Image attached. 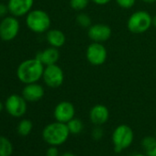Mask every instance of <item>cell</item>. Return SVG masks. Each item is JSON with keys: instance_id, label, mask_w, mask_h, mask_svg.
Returning <instances> with one entry per match:
<instances>
[{"instance_id": "obj_1", "label": "cell", "mask_w": 156, "mask_h": 156, "mask_svg": "<svg viewBox=\"0 0 156 156\" xmlns=\"http://www.w3.org/2000/svg\"><path fill=\"white\" fill-rule=\"evenodd\" d=\"M44 67L43 63L36 58L25 60L17 68V77L25 85L37 83L42 78Z\"/></svg>"}, {"instance_id": "obj_2", "label": "cell", "mask_w": 156, "mask_h": 156, "mask_svg": "<svg viewBox=\"0 0 156 156\" xmlns=\"http://www.w3.org/2000/svg\"><path fill=\"white\" fill-rule=\"evenodd\" d=\"M41 134L44 141L50 146H60L68 140L70 131L66 123L55 121L45 126Z\"/></svg>"}, {"instance_id": "obj_3", "label": "cell", "mask_w": 156, "mask_h": 156, "mask_svg": "<svg viewBox=\"0 0 156 156\" xmlns=\"http://www.w3.org/2000/svg\"><path fill=\"white\" fill-rule=\"evenodd\" d=\"M51 20L47 12L41 9H32L26 16V25L34 33L47 32L51 28Z\"/></svg>"}, {"instance_id": "obj_4", "label": "cell", "mask_w": 156, "mask_h": 156, "mask_svg": "<svg viewBox=\"0 0 156 156\" xmlns=\"http://www.w3.org/2000/svg\"><path fill=\"white\" fill-rule=\"evenodd\" d=\"M152 26V17L144 10H138L133 12L127 21L128 30L134 34L145 33Z\"/></svg>"}, {"instance_id": "obj_5", "label": "cell", "mask_w": 156, "mask_h": 156, "mask_svg": "<svg viewBox=\"0 0 156 156\" xmlns=\"http://www.w3.org/2000/svg\"><path fill=\"white\" fill-rule=\"evenodd\" d=\"M111 138L115 151L121 152L132 144L134 140V132L129 125L121 124L115 128Z\"/></svg>"}, {"instance_id": "obj_6", "label": "cell", "mask_w": 156, "mask_h": 156, "mask_svg": "<svg viewBox=\"0 0 156 156\" xmlns=\"http://www.w3.org/2000/svg\"><path fill=\"white\" fill-rule=\"evenodd\" d=\"M42 79L48 87L58 88L63 84L64 73L57 63L47 65L44 67Z\"/></svg>"}, {"instance_id": "obj_7", "label": "cell", "mask_w": 156, "mask_h": 156, "mask_svg": "<svg viewBox=\"0 0 156 156\" xmlns=\"http://www.w3.org/2000/svg\"><path fill=\"white\" fill-rule=\"evenodd\" d=\"M20 29L18 19L14 16H7L0 22V39L3 41H11L19 34Z\"/></svg>"}, {"instance_id": "obj_8", "label": "cell", "mask_w": 156, "mask_h": 156, "mask_svg": "<svg viewBox=\"0 0 156 156\" xmlns=\"http://www.w3.org/2000/svg\"><path fill=\"white\" fill-rule=\"evenodd\" d=\"M86 58L87 62L94 66L102 65L106 62L108 58L107 48L103 43L92 41L87 48Z\"/></svg>"}, {"instance_id": "obj_9", "label": "cell", "mask_w": 156, "mask_h": 156, "mask_svg": "<svg viewBox=\"0 0 156 156\" xmlns=\"http://www.w3.org/2000/svg\"><path fill=\"white\" fill-rule=\"evenodd\" d=\"M27 102L28 101L22 96L12 94L7 98L5 108L10 116L14 118H20L27 112Z\"/></svg>"}, {"instance_id": "obj_10", "label": "cell", "mask_w": 156, "mask_h": 156, "mask_svg": "<svg viewBox=\"0 0 156 156\" xmlns=\"http://www.w3.org/2000/svg\"><path fill=\"white\" fill-rule=\"evenodd\" d=\"M112 30L111 28L104 23L92 24L87 29V36L94 42L104 43L111 38Z\"/></svg>"}, {"instance_id": "obj_11", "label": "cell", "mask_w": 156, "mask_h": 156, "mask_svg": "<svg viewBox=\"0 0 156 156\" xmlns=\"http://www.w3.org/2000/svg\"><path fill=\"white\" fill-rule=\"evenodd\" d=\"M75 108L73 103L69 101H61L59 102L53 110V116L56 121L67 123L72 119L74 118Z\"/></svg>"}, {"instance_id": "obj_12", "label": "cell", "mask_w": 156, "mask_h": 156, "mask_svg": "<svg viewBox=\"0 0 156 156\" xmlns=\"http://www.w3.org/2000/svg\"><path fill=\"white\" fill-rule=\"evenodd\" d=\"M34 0H9L8 8L10 15L19 18L27 16L32 10Z\"/></svg>"}, {"instance_id": "obj_13", "label": "cell", "mask_w": 156, "mask_h": 156, "mask_svg": "<svg viewBox=\"0 0 156 156\" xmlns=\"http://www.w3.org/2000/svg\"><path fill=\"white\" fill-rule=\"evenodd\" d=\"M89 119L95 126H102L109 119V110L105 105L97 104L90 109Z\"/></svg>"}, {"instance_id": "obj_14", "label": "cell", "mask_w": 156, "mask_h": 156, "mask_svg": "<svg viewBox=\"0 0 156 156\" xmlns=\"http://www.w3.org/2000/svg\"><path fill=\"white\" fill-rule=\"evenodd\" d=\"M45 95L43 87L37 83H31L25 85L22 90V97L28 102H37L41 100Z\"/></svg>"}, {"instance_id": "obj_15", "label": "cell", "mask_w": 156, "mask_h": 156, "mask_svg": "<svg viewBox=\"0 0 156 156\" xmlns=\"http://www.w3.org/2000/svg\"><path fill=\"white\" fill-rule=\"evenodd\" d=\"M35 58L38 59L41 62H42L44 66L51 65L57 63V62L59 61L60 52L57 48L50 46L42 51H38Z\"/></svg>"}, {"instance_id": "obj_16", "label": "cell", "mask_w": 156, "mask_h": 156, "mask_svg": "<svg viewBox=\"0 0 156 156\" xmlns=\"http://www.w3.org/2000/svg\"><path fill=\"white\" fill-rule=\"evenodd\" d=\"M46 41L50 46L54 48H62L66 42L64 33L58 29H50L46 32Z\"/></svg>"}, {"instance_id": "obj_17", "label": "cell", "mask_w": 156, "mask_h": 156, "mask_svg": "<svg viewBox=\"0 0 156 156\" xmlns=\"http://www.w3.org/2000/svg\"><path fill=\"white\" fill-rule=\"evenodd\" d=\"M141 146L147 156H156V137H144L141 141Z\"/></svg>"}, {"instance_id": "obj_18", "label": "cell", "mask_w": 156, "mask_h": 156, "mask_svg": "<svg viewBox=\"0 0 156 156\" xmlns=\"http://www.w3.org/2000/svg\"><path fill=\"white\" fill-rule=\"evenodd\" d=\"M13 153V145L5 136H0V156H10Z\"/></svg>"}, {"instance_id": "obj_19", "label": "cell", "mask_w": 156, "mask_h": 156, "mask_svg": "<svg viewBox=\"0 0 156 156\" xmlns=\"http://www.w3.org/2000/svg\"><path fill=\"white\" fill-rule=\"evenodd\" d=\"M67 127L68 129L70 131V134H79L82 132L83 129H84V123L80 119L77 118H73L70 121H68L67 123Z\"/></svg>"}, {"instance_id": "obj_20", "label": "cell", "mask_w": 156, "mask_h": 156, "mask_svg": "<svg viewBox=\"0 0 156 156\" xmlns=\"http://www.w3.org/2000/svg\"><path fill=\"white\" fill-rule=\"evenodd\" d=\"M33 129V123L30 119H24L18 124V133L21 136H28Z\"/></svg>"}, {"instance_id": "obj_21", "label": "cell", "mask_w": 156, "mask_h": 156, "mask_svg": "<svg viewBox=\"0 0 156 156\" xmlns=\"http://www.w3.org/2000/svg\"><path fill=\"white\" fill-rule=\"evenodd\" d=\"M75 21H76V24L78 26L83 28V29H88L92 25L91 18L89 17L88 14H87L83 11L78 13V15L75 18Z\"/></svg>"}, {"instance_id": "obj_22", "label": "cell", "mask_w": 156, "mask_h": 156, "mask_svg": "<svg viewBox=\"0 0 156 156\" xmlns=\"http://www.w3.org/2000/svg\"><path fill=\"white\" fill-rule=\"evenodd\" d=\"M91 0H70V7L74 11L82 12L85 10Z\"/></svg>"}, {"instance_id": "obj_23", "label": "cell", "mask_w": 156, "mask_h": 156, "mask_svg": "<svg viewBox=\"0 0 156 156\" xmlns=\"http://www.w3.org/2000/svg\"><path fill=\"white\" fill-rule=\"evenodd\" d=\"M115 2L121 9H129L134 7V5L136 4V0H115Z\"/></svg>"}, {"instance_id": "obj_24", "label": "cell", "mask_w": 156, "mask_h": 156, "mask_svg": "<svg viewBox=\"0 0 156 156\" xmlns=\"http://www.w3.org/2000/svg\"><path fill=\"white\" fill-rule=\"evenodd\" d=\"M104 135V130L101 126H95V128L92 130V138L95 140H99L102 139Z\"/></svg>"}, {"instance_id": "obj_25", "label": "cell", "mask_w": 156, "mask_h": 156, "mask_svg": "<svg viewBox=\"0 0 156 156\" xmlns=\"http://www.w3.org/2000/svg\"><path fill=\"white\" fill-rule=\"evenodd\" d=\"M46 156H59L57 146H50L46 151Z\"/></svg>"}, {"instance_id": "obj_26", "label": "cell", "mask_w": 156, "mask_h": 156, "mask_svg": "<svg viewBox=\"0 0 156 156\" xmlns=\"http://www.w3.org/2000/svg\"><path fill=\"white\" fill-rule=\"evenodd\" d=\"M9 12L8 5H5L3 3H0V18H5L6 15Z\"/></svg>"}, {"instance_id": "obj_27", "label": "cell", "mask_w": 156, "mask_h": 156, "mask_svg": "<svg viewBox=\"0 0 156 156\" xmlns=\"http://www.w3.org/2000/svg\"><path fill=\"white\" fill-rule=\"evenodd\" d=\"M91 1L96 4V5H98V6H105L107 4H108L111 0H91Z\"/></svg>"}, {"instance_id": "obj_28", "label": "cell", "mask_w": 156, "mask_h": 156, "mask_svg": "<svg viewBox=\"0 0 156 156\" xmlns=\"http://www.w3.org/2000/svg\"><path fill=\"white\" fill-rule=\"evenodd\" d=\"M141 1L146 3V4H152V3L156 2V0H141Z\"/></svg>"}, {"instance_id": "obj_29", "label": "cell", "mask_w": 156, "mask_h": 156, "mask_svg": "<svg viewBox=\"0 0 156 156\" xmlns=\"http://www.w3.org/2000/svg\"><path fill=\"white\" fill-rule=\"evenodd\" d=\"M61 156H76L75 154H73V153H72V152H69V151H66V152H64V153H62Z\"/></svg>"}, {"instance_id": "obj_30", "label": "cell", "mask_w": 156, "mask_h": 156, "mask_svg": "<svg viewBox=\"0 0 156 156\" xmlns=\"http://www.w3.org/2000/svg\"><path fill=\"white\" fill-rule=\"evenodd\" d=\"M152 26L156 28V15L152 17Z\"/></svg>"}, {"instance_id": "obj_31", "label": "cell", "mask_w": 156, "mask_h": 156, "mask_svg": "<svg viewBox=\"0 0 156 156\" xmlns=\"http://www.w3.org/2000/svg\"><path fill=\"white\" fill-rule=\"evenodd\" d=\"M3 108H4V105H3V103L1 101H0V112L3 110Z\"/></svg>"}, {"instance_id": "obj_32", "label": "cell", "mask_w": 156, "mask_h": 156, "mask_svg": "<svg viewBox=\"0 0 156 156\" xmlns=\"http://www.w3.org/2000/svg\"><path fill=\"white\" fill-rule=\"evenodd\" d=\"M133 156H147V155L146 154H135Z\"/></svg>"}, {"instance_id": "obj_33", "label": "cell", "mask_w": 156, "mask_h": 156, "mask_svg": "<svg viewBox=\"0 0 156 156\" xmlns=\"http://www.w3.org/2000/svg\"><path fill=\"white\" fill-rule=\"evenodd\" d=\"M155 137H156V131H155Z\"/></svg>"}]
</instances>
